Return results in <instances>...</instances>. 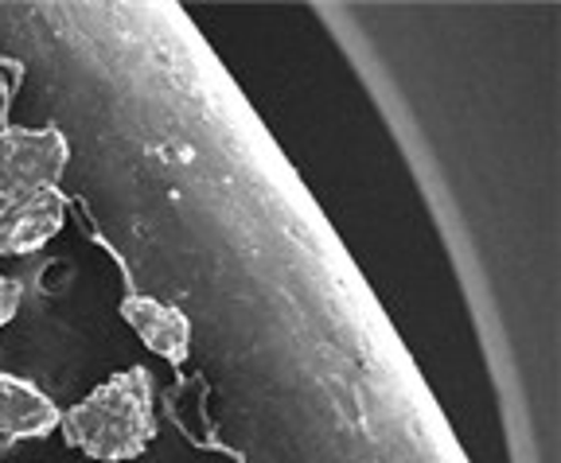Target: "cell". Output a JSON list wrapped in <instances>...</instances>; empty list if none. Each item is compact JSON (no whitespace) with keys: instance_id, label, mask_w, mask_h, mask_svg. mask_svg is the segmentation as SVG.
I'll return each mask as SVG.
<instances>
[{"instance_id":"6da1fadb","label":"cell","mask_w":561,"mask_h":463,"mask_svg":"<svg viewBox=\"0 0 561 463\" xmlns=\"http://www.w3.org/2000/svg\"><path fill=\"white\" fill-rule=\"evenodd\" d=\"M59 432L70 448L102 463L137 460L157 437V394L145 367H129L102 382L94 394L70 405L59 417Z\"/></svg>"},{"instance_id":"7a4b0ae2","label":"cell","mask_w":561,"mask_h":463,"mask_svg":"<svg viewBox=\"0 0 561 463\" xmlns=\"http://www.w3.org/2000/svg\"><path fill=\"white\" fill-rule=\"evenodd\" d=\"M67 160L70 144L55 125H0V215L39 187H59Z\"/></svg>"},{"instance_id":"3957f363","label":"cell","mask_w":561,"mask_h":463,"mask_svg":"<svg viewBox=\"0 0 561 463\" xmlns=\"http://www.w3.org/2000/svg\"><path fill=\"white\" fill-rule=\"evenodd\" d=\"M67 219V195L59 187H39L0 215V254H35L44 250Z\"/></svg>"},{"instance_id":"277c9868","label":"cell","mask_w":561,"mask_h":463,"mask_svg":"<svg viewBox=\"0 0 561 463\" xmlns=\"http://www.w3.org/2000/svg\"><path fill=\"white\" fill-rule=\"evenodd\" d=\"M122 320L164 362H172V367L187 362V355H192V320L175 304H160L152 297H125Z\"/></svg>"},{"instance_id":"5b68a950","label":"cell","mask_w":561,"mask_h":463,"mask_svg":"<svg viewBox=\"0 0 561 463\" xmlns=\"http://www.w3.org/2000/svg\"><path fill=\"white\" fill-rule=\"evenodd\" d=\"M62 409L39 385L0 370V437L9 440H39L59 429Z\"/></svg>"},{"instance_id":"8992f818","label":"cell","mask_w":561,"mask_h":463,"mask_svg":"<svg viewBox=\"0 0 561 463\" xmlns=\"http://www.w3.org/2000/svg\"><path fill=\"white\" fill-rule=\"evenodd\" d=\"M16 312H20V285L0 273V332H4V324L16 320Z\"/></svg>"}]
</instances>
